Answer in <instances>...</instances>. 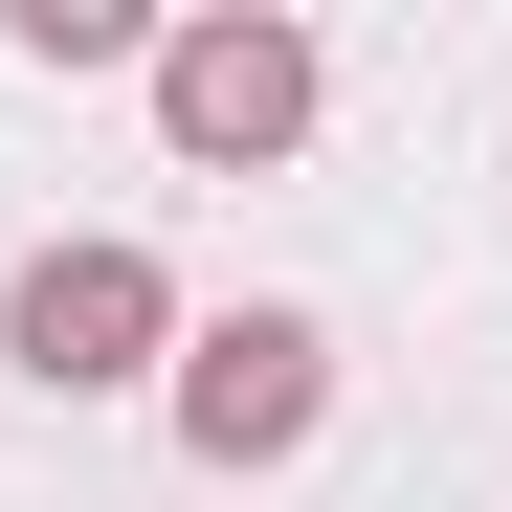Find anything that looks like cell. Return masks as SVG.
Here are the masks:
<instances>
[{
  "instance_id": "1",
  "label": "cell",
  "mask_w": 512,
  "mask_h": 512,
  "mask_svg": "<svg viewBox=\"0 0 512 512\" xmlns=\"http://www.w3.org/2000/svg\"><path fill=\"white\" fill-rule=\"evenodd\" d=\"M179 334H201L179 268H156V245H112V223H90V245H45V268L0 290V357H23L45 401H134V379H179Z\"/></svg>"
},
{
  "instance_id": "2",
  "label": "cell",
  "mask_w": 512,
  "mask_h": 512,
  "mask_svg": "<svg viewBox=\"0 0 512 512\" xmlns=\"http://www.w3.org/2000/svg\"><path fill=\"white\" fill-rule=\"evenodd\" d=\"M156 134H179L201 179H268V156L312 134V23H268V0H223V23H156Z\"/></svg>"
},
{
  "instance_id": "3",
  "label": "cell",
  "mask_w": 512,
  "mask_h": 512,
  "mask_svg": "<svg viewBox=\"0 0 512 512\" xmlns=\"http://www.w3.org/2000/svg\"><path fill=\"white\" fill-rule=\"evenodd\" d=\"M156 401H179V446H201V468H290L312 423H334V334H312V312H201Z\"/></svg>"
},
{
  "instance_id": "4",
  "label": "cell",
  "mask_w": 512,
  "mask_h": 512,
  "mask_svg": "<svg viewBox=\"0 0 512 512\" xmlns=\"http://www.w3.org/2000/svg\"><path fill=\"white\" fill-rule=\"evenodd\" d=\"M0 45H23V67H156L134 0H0Z\"/></svg>"
}]
</instances>
